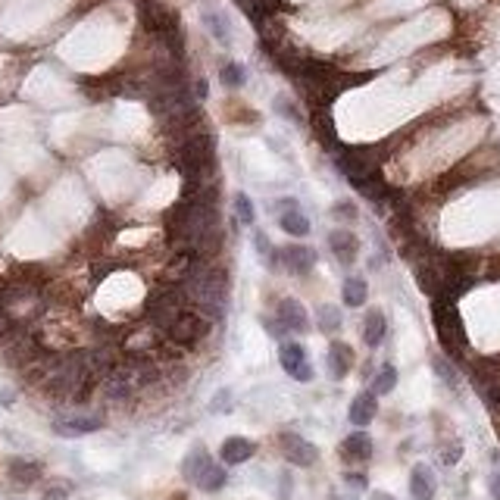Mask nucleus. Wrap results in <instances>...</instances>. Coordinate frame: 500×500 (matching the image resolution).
I'll return each instance as SVG.
<instances>
[{
    "mask_svg": "<svg viewBox=\"0 0 500 500\" xmlns=\"http://www.w3.org/2000/svg\"><path fill=\"white\" fill-rule=\"evenodd\" d=\"M278 447H282V457L291 463V466H313V463L319 460V450L316 444H310L306 438H300V435L294 432H284L282 438H278Z\"/></svg>",
    "mask_w": 500,
    "mask_h": 500,
    "instance_id": "obj_3",
    "label": "nucleus"
},
{
    "mask_svg": "<svg viewBox=\"0 0 500 500\" xmlns=\"http://www.w3.org/2000/svg\"><path fill=\"white\" fill-rule=\"evenodd\" d=\"M351 366H353L351 344H344V341H331V347H329V372L335 375V379H344L347 372H351Z\"/></svg>",
    "mask_w": 500,
    "mask_h": 500,
    "instance_id": "obj_16",
    "label": "nucleus"
},
{
    "mask_svg": "<svg viewBox=\"0 0 500 500\" xmlns=\"http://www.w3.org/2000/svg\"><path fill=\"white\" fill-rule=\"evenodd\" d=\"M375 413H379V400H375V394H372V391H363V394H357V397L351 400L347 419H351V426L366 428L372 419H375Z\"/></svg>",
    "mask_w": 500,
    "mask_h": 500,
    "instance_id": "obj_9",
    "label": "nucleus"
},
{
    "mask_svg": "<svg viewBox=\"0 0 500 500\" xmlns=\"http://www.w3.org/2000/svg\"><path fill=\"white\" fill-rule=\"evenodd\" d=\"M235 216L241 219L244 225H253V219H257V213H253V203H250V197L241 194V191L235 194Z\"/></svg>",
    "mask_w": 500,
    "mask_h": 500,
    "instance_id": "obj_23",
    "label": "nucleus"
},
{
    "mask_svg": "<svg viewBox=\"0 0 500 500\" xmlns=\"http://www.w3.org/2000/svg\"><path fill=\"white\" fill-rule=\"evenodd\" d=\"M488 488H491V497H494V500H500V472H494V475H491Z\"/></svg>",
    "mask_w": 500,
    "mask_h": 500,
    "instance_id": "obj_32",
    "label": "nucleus"
},
{
    "mask_svg": "<svg viewBox=\"0 0 500 500\" xmlns=\"http://www.w3.org/2000/svg\"><path fill=\"white\" fill-rule=\"evenodd\" d=\"M335 213H338V216H344V219H353V216H357L353 203H338V210H335Z\"/></svg>",
    "mask_w": 500,
    "mask_h": 500,
    "instance_id": "obj_31",
    "label": "nucleus"
},
{
    "mask_svg": "<svg viewBox=\"0 0 500 500\" xmlns=\"http://www.w3.org/2000/svg\"><path fill=\"white\" fill-rule=\"evenodd\" d=\"M344 481H347L351 488H357V491H363V488H366V475H360V472H347Z\"/></svg>",
    "mask_w": 500,
    "mask_h": 500,
    "instance_id": "obj_29",
    "label": "nucleus"
},
{
    "mask_svg": "<svg viewBox=\"0 0 500 500\" xmlns=\"http://www.w3.org/2000/svg\"><path fill=\"white\" fill-rule=\"evenodd\" d=\"M44 500H66V491H63V488H50V491L44 494Z\"/></svg>",
    "mask_w": 500,
    "mask_h": 500,
    "instance_id": "obj_33",
    "label": "nucleus"
},
{
    "mask_svg": "<svg viewBox=\"0 0 500 500\" xmlns=\"http://www.w3.org/2000/svg\"><path fill=\"white\" fill-rule=\"evenodd\" d=\"M316 322H319V329H322V331H338L341 329V310H338V306H331V304L319 306Z\"/></svg>",
    "mask_w": 500,
    "mask_h": 500,
    "instance_id": "obj_22",
    "label": "nucleus"
},
{
    "mask_svg": "<svg viewBox=\"0 0 500 500\" xmlns=\"http://www.w3.org/2000/svg\"><path fill=\"white\" fill-rule=\"evenodd\" d=\"M207 22H210V25H213V34H216V38L225 44V38H229V34H225V25H222V22H219V16H207Z\"/></svg>",
    "mask_w": 500,
    "mask_h": 500,
    "instance_id": "obj_27",
    "label": "nucleus"
},
{
    "mask_svg": "<svg viewBox=\"0 0 500 500\" xmlns=\"http://www.w3.org/2000/svg\"><path fill=\"white\" fill-rule=\"evenodd\" d=\"M222 81H225V85H235V88H238V85H244V69L238 66V63L225 66L222 69Z\"/></svg>",
    "mask_w": 500,
    "mask_h": 500,
    "instance_id": "obj_25",
    "label": "nucleus"
},
{
    "mask_svg": "<svg viewBox=\"0 0 500 500\" xmlns=\"http://www.w3.org/2000/svg\"><path fill=\"white\" fill-rule=\"evenodd\" d=\"M197 488H200V491H207V494H213V491H219V488H225V481H229V475H225V469L219 466V463H213L210 457H207V463H203L200 469H197V475L194 479Z\"/></svg>",
    "mask_w": 500,
    "mask_h": 500,
    "instance_id": "obj_15",
    "label": "nucleus"
},
{
    "mask_svg": "<svg viewBox=\"0 0 500 500\" xmlns=\"http://www.w3.org/2000/svg\"><path fill=\"white\" fill-rule=\"evenodd\" d=\"M10 475H13L19 485H32V481H38L41 466L38 463H28V460H13L10 463Z\"/></svg>",
    "mask_w": 500,
    "mask_h": 500,
    "instance_id": "obj_21",
    "label": "nucleus"
},
{
    "mask_svg": "<svg viewBox=\"0 0 500 500\" xmlns=\"http://www.w3.org/2000/svg\"><path fill=\"white\" fill-rule=\"evenodd\" d=\"M253 453H257V444H253L250 438H241V435H235V438H225L222 441V450H219V457H222L225 466H241V463H247Z\"/></svg>",
    "mask_w": 500,
    "mask_h": 500,
    "instance_id": "obj_10",
    "label": "nucleus"
},
{
    "mask_svg": "<svg viewBox=\"0 0 500 500\" xmlns=\"http://www.w3.org/2000/svg\"><path fill=\"white\" fill-rule=\"evenodd\" d=\"M432 366H435V372H438V375L447 382V385H457V372H453V366H447L444 357H435Z\"/></svg>",
    "mask_w": 500,
    "mask_h": 500,
    "instance_id": "obj_24",
    "label": "nucleus"
},
{
    "mask_svg": "<svg viewBox=\"0 0 500 500\" xmlns=\"http://www.w3.org/2000/svg\"><path fill=\"white\" fill-rule=\"evenodd\" d=\"M329 247H331V253H335L341 263H353V260H357L360 241H357V235H353V231L335 229V231H329Z\"/></svg>",
    "mask_w": 500,
    "mask_h": 500,
    "instance_id": "obj_14",
    "label": "nucleus"
},
{
    "mask_svg": "<svg viewBox=\"0 0 500 500\" xmlns=\"http://www.w3.org/2000/svg\"><path fill=\"white\" fill-rule=\"evenodd\" d=\"M341 453H344V460H369L372 457V438L366 432H353L344 438V444H341Z\"/></svg>",
    "mask_w": 500,
    "mask_h": 500,
    "instance_id": "obj_17",
    "label": "nucleus"
},
{
    "mask_svg": "<svg viewBox=\"0 0 500 500\" xmlns=\"http://www.w3.org/2000/svg\"><path fill=\"white\" fill-rule=\"evenodd\" d=\"M176 500H185V497H176Z\"/></svg>",
    "mask_w": 500,
    "mask_h": 500,
    "instance_id": "obj_35",
    "label": "nucleus"
},
{
    "mask_svg": "<svg viewBox=\"0 0 500 500\" xmlns=\"http://www.w3.org/2000/svg\"><path fill=\"white\" fill-rule=\"evenodd\" d=\"M278 322H282V329L300 331V335H304V331L310 329V313H306V306L300 304V300L284 298L282 304H278Z\"/></svg>",
    "mask_w": 500,
    "mask_h": 500,
    "instance_id": "obj_7",
    "label": "nucleus"
},
{
    "mask_svg": "<svg viewBox=\"0 0 500 500\" xmlns=\"http://www.w3.org/2000/svg\"><path fill=\"white\" fill-rule=\"evenodd\" d=\"M341 298H344L347 306H363L366 298H369V284H366V278L351 275V278L344 282V291H341Z\"/></svg>",
    "mask_w": 500,
    "mask_h": 500,
    "instance_id": "obj_19",
    "label": "nucleus"
},
{
    "mask_svg": "<svg viewBox=\"0 0 500 500\" xmlns=\"http://www.w3.org/2000/svg\"><path fill=\"white\" fill-rule=\"evenodd\" d=\"M460 453H463V447H460V444L447 447V450H444V463H447V466H453V463L460 460Z\"/></svg>",
    "mask_w": 500,
    "mask_h": 500,
    "instance_id": "obj_28",
    "label": "nucleus"
},
{
    "mask_svg": "<svg viewBox=\"0 0 500 500\" xmlns=\"http://www.w3.org/2000/svg\"><path fill=\"white\" fill-rule=\"evenodd\" d=\"M435 491H438V481H435V472L426 466V463H416L410 472V494L413 500H432Z\"/></svg>",
    "mask_w": 500,
    "mask_h": 500,
    "instance_id": "obj_11",
    "label": "nucleus"
},
{
    "mask_svg": "<svg viewBox=\"0 0 500 500\" xmlns=\"http://www.w3.org/2000/svg\"><path fill=\"white\" fill-rule=\"evenodd\" d=\"M103 426L101 416H72V419H56L54 432L63 438H79V435H91Z\"/></svg>",
    "mask_w": 500,
    "mask_h": 500,
    "instance_id": "obj_13",
    "label": "nucleus"
},
{
    "mask_svg": "<svg viewBox=\"0 0 500 500\" xmlns=\"http://www.w3.org/2000/svg\"><path fill=\"white\" fill-rule=\"evenodd\" d=\"M394 385H397V369L391 363H385L379 372H375V382H372V394L379 397V394H391Z\"/></svg>",
    "mask_w": 500,
    "mask_h": 500,
    "instance_id": "obj_20",
    "label": "nucleus"
},
{
    "mask_svg": "<svg viewBox=\"0 0 500 500\" xmlns=\"http://www.w3.org/2000/svg\"><path fill=\"white\" fill-rule=\"evenodd\" d=\"M278 225H282V231H288V235H294V238H304V235H310V219L300 213V207H298V200L294 197H284V200H278Z\"/></svg>",
    "mask_w": 500,
    "mask_h": 500,
    "instance_id": "obj_6",
    "label": "nucleus"
},
{
    "mask_svg": "<svg viewBox=\"0 0 500 500\" xmlns=\"http://www.w3.org/2000/svg\"><path fill=\"white\" fill-rule=\"evenodd\" d=\"M169 338L176 341L178 347H194V344H200L203 338H207V331H210V322L200 316V313H194V310H185V313H178L176 319L169 322Z\"/></svg>",
    "mask_w": 500,
    "mask_h": 500,
    "instance_id": "obj_2",
    "label": "nucleus"
},
{
    "mask_svg": "<svg viewBox=\"0 0 500 500\" xmlns=\"http://www.w3.org/2000/svg\"><path fill=\"white\" fill-rule=\"evenodd\" d=\"M225 400H229V391H219L216 400H213V413H225L229 406H225Z\"/></svg>",
    "mask_w": 500,
    "mask_h": 500,
    "instance_id": "obj_30",
    "label": "nucleus"
},
{
    "mask_svg": "<svg viewBox=\"0 0 500 500\" xmlns=\"http://www.w3.org/2000/svg\"><path fill=\"white\" fill-rule=\"evenodd\" d=\"M282 263L288 266L291 272L298 275H306V272L316 266V250L313 247H304V244H291V247L282 250Z\"/></svg>",
    "mask_w": 500,
    "mask_h": 500,
    "instance_id": "obj_12",
    "label": "nucleus"
},
{
    "mask_svg": "<svg viewBox=\"0 0 500 500\" xmlns=\"http://www.w3.org/2000/svg\"><path fill=\"white\" fill-rule=\"evenodd\" d=\"M435 325H438V335H441V341H444L447 347H457L463 341L460 316H457V310H453L450 304H444V300L435 304Z\"/></svg>",
    "mask_w": 500,
    "mask_h": 500,
    "instance_id": "obj_5",
    "label": "nucleus"
},
{
    "mask_svg": "<svg viewBox=\"0 0 500 500\" xmlns=\"http://www.w3.org/2000/svg\"><path fill=\"white\" fill-rule=\"evenodd\" d=\"M385 331H388V319L382 310H372L369 316H366L363 322V341L369 347H379L382 341H385Z\"/></svg>",
    "mask_w": 500,
    "mask_h": 500,
    "instance_id": "obj_18",
    "label": "nucleus"
},
{
    "mask_svg": "<svg viewBox=\"0 0 500 500\" xmlns=\"http://www.w3.org/2000/svg\"><path fill=\"white\" fill-rule=\"evenodd\" d=\"M253 247L260 250V253H266V257H272V247H269V238L263 235V231H253Z\"/></svg>",
    "mask_w": 500,
    "mask_h": 500,
    "instance_id": "obj_26",
    "label": "nucleus"
},
{
    "mask_svg": "<svg viewBox=\"0 0 500 500\" xmlns=\"http://www.w3.org/2000/svg\"><path fill=\"white\" fill-rule=\"evenodd\" d=\"M150 313H154V319L163 325V329H169L172 319H176L178 313H185L182 294H178V291H163V294H156L154 304H150Z\"/></svg>",
    "mask_w": 500,
    "mask_h": 500,
    "instance_id": "obj_8",
    "label": "nucleus"
},
{
    "mask_svg": "<svg viewBox=\"0 0 500 500\" xmlns=\"http://www.w3.org/2000/svg\"><path fill=\"white\" fill-rule=\"evenodd\" d=\"M278 360H282V369L288 372L294 382H313V366L306 360V351L294 341H284L282 351H278Z\"/></svg>",
    "mask_w": 500,
    "mask_h": 500,
    "instance_id": "obj_4",
    "label": "nucleus"
},
{
    "mask_svg": "<svg viewBox=\"0 0 500 500\" xmlns=\"http://www.w3.org/2000/svg\"><path fill=\"white\" fill-rule=\"evenodd\" d=\"M369 500H394V497H391L388 491H372V497H369Z\"/></svg>",
    "mask_w": 500,
    "mask_h": 500,
    "instance_id": "obj_34",
    "label": "nucleus"
},
{
    "mask_svg": "<svg viewBox=\"0 0 500 500\" xmlns=\"http://www.w3.org/2000/svg\"><path fill=\"white\" fill-rule=\"evenodd\" d=\"M188 282V294L203 313H210L213 319L225 316V306H229V275L225 269H191L185 275Z\"/></svg>",
    "mask_w": 500,
    "mask_h": 500,
    "instance_id": "obj_1",
    "label": "nucleus"
}]
</instances>
